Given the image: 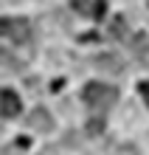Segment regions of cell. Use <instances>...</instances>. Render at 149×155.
Returning a JSON list of instances; mask_svg holds the SVG:
<instances>
[{"label": "cell", "mask_w": 149, "mask_h": 155, "mask_svg": "<svg viewBox=\"0 0 149 155\" xmlns=\"http://www.w3.org/2000/svg\"><path fill=\"white\" fill-rule=\"evenodd\" d=\"M28 127H31V130H37V133H48L51 127H53L51 113L45 110V107H37V110H31V116H28Z\"/></svg>", "instance_id": "cell-5"}, {"label": "cell", "mask_w": 149, "mask_h": 155, "mask_svg": "<svg viewBox=\"0 0 149 155\" xmlns=\"http://www.w3.org/2000/svg\"><path fill=\"white\" fill-rule=\"evenodd\" d=\"M14 71H23V62L17 59L11 51L0 48V74H14Z\"/></svg>", "instance_id": "cell-6"}, {"label": "cell", "mask_w": 149, "mask_h": 155, "mask_svg": "<svg viewBox=\"0 0 149 155\" xmlns=\"http://www.w3.org/2000/svg\"><path fill=\"white\" fill-rule=\"evenodd\" d=\"M73 8L87 20H101L107 12V3L104 0H73Z\"/></svg>", "instance_id": "cell-3"}, {"label": "cell", "mask_w": 149, "mask_h": 155, "mask_svg": "<svg viewBox=\"0 0 149 155\" xmlns=\"http://www.w3.org/2000/svg\"><path fill=\"white\" fill-rule=\"evenodd\" d=\"M87 130H90V133H99V130H104V118H93V121L87 124Z\"/></svg>", "instance_id": "cell-9"}, {"label": "cell", "mask_w": 149, "mask_h": 155, "mask_svg": "<svg viewBox=\"0 0 149 155\" xmlns=\"http://www.w3.org/2000/svg\"><path fill=\"white\" fill-rule=\"evenodd\" d=\"M0 37L11 40L14 45H23L31 40V23L25 17H0Z\"/></svg>", "instance_id": "cell-2"}, {"label": "cell", "mask_w": 149, "mask_h": 155, "mask_svg": "<svg viewBox=\"0 0 149 155\" xmlns=\"http://www.w3.org/2000/svg\"><path fill=\"white\" fill-rule=\"evenodd\" d=\"M118 102V90L113 85H104V82H90L85 87V104L90 110H110Z\"/></svg>", "instance_id": "cell-1"}, {"label": "cell", "mask_w": 149, "mask_h": 155, "mask_svg": "<svg viewBox=\"0 0 149 155\" xmlns=\"http://www.w3.org/2000/svg\"><path fill=\"white\" fill-rule=\"evenodd\" d=\"M138 90H141V93H144L146 104H149V82H141V85H138Z\"/></svg>", "instance_id": "cell-10"}, {"label": "cell", "mask_w": 149, "mask_h": 155, "mask_svg": "<svg viewBox=\"0 0 149 155\" xmlns=\"http://www.w3.org/2000/svg\"><path fill=\"white\" fill-rule=\"evenodd\" d=\"M127 28H124V17H115L113 20V37H124Z\"/></svg>", "instance_id": "cell-8"}, {"label": "cell", "mask_w": 149, "mask_h": 155, "mask_svg": "<svg viewBox=\"0 0 149 155\" xmlns=\"http://www.w3.org/2000/svg\"><path fill=\"white\" fill-rule=\"evenodd\" d=\"M96 65H99V68H110L113 74H118V71H121V62H118L115 57H96Z\"/></svg>", "instance_id": "cell-7"}, {"label": "cell", "mask_w": 149, "mask_h": 155, "mask_svg": "<svg viewBox=\"0 0 149 155\" xmlns=\"http://www.w3.org/2000/svg\"><path fill=\"white\" fill-rule=\"evenodd\" d=\"M20 110H23L20 96H17L14 90H0V116L14 118V116H20Z\"/></svg>", "instance_id": "cell-4"}]
</instances>
